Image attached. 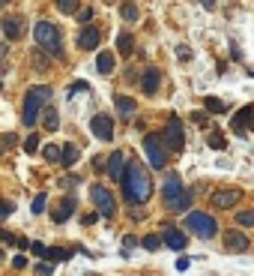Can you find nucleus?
<instances>
[{
    "label": "nucleus",
    "mask_w": 254,
    "mask_h": 276,
    "mask_svg": "<svg viewBox=\"0 0 254 276\" xmlns=\"http://www.w3.org/2000/svg\"><path fill=\"white\" fill-rule=\"evenodd\" d=\"M150 195H153V183L144 174L141 162H129L126 171H123V198H126L129 204L138 207V204H147Z\"/></svg>",
    "instance_id": "1"
},
{
    "label": "nucleus",
    "mask_w": 254,
    "mask_h": 276,
    "mask_svg": "<svg viewBox=\"0 0 254 276\" xmlns=\"http://www.w3.org/2000/svg\"><path fill=\"white\" fill-rule=\"evenodd\" d=\"M48 99H51V87L48 84H33L24 96V126H36L39 120V111L48 108Z\"/></svg>",
    "instance_id": "2"
},
{
    "label": "nucleus",
    "mask_w": 254,
    "mask_h": 276,
    "mask_svg": "<svg viewBox=\"0 0 254 276\" xmlns=\"http://www.w3.org/2000/svg\"><path fill=\"white\" fill-rule=\"evenodd\" d=\"M186 228H189L191 234H197V237L209 240V237H216V234H219V219H216V216H209L206 210H189V213H186Z\"/></svg>",
    "instance_id": "3"
},
{
    "label": "nucleus",
    "mask_w": 254,
    "mask_h": 276,
    "mask_svg": "<svg viewBox=\"0 0 254 276\" xmlns=\"http://www.w3.org/2000/svg\"><path fill=\"white\" fill-rule=\"evenodd\" d=\"M33 36H36V45L39 48H48L54 57H63V42H60V30L51 24V21H36L33 27Z\"/></svg>",
    "instance_id": "4"
},
{
    "label": "nucleus",
    "mask_w": 254,
    "mask_h": 276,
    "mask_svg": "<svg viewBox=\"0 0 254 276\" xmlns=\"http://www.w3.org/2000/svg\"><path fill=\"white\" fill-rule=\"evenodd\" d=\"M144 153L150 156L153 168H164L167 165V147H164V138L159 132H147L144 135Z\"/></svg>",
    "instance_id": "5"
},
{
    "label": "nucleus",
    "mask_w": 254,
    "mask_h": 276,
    "mask_svg": "<svg viewBox=\"0 0 254 276\" xmlns=\"http://www.w3.org/2000/svg\"><path fill=\"white\" fill-rule=\"evenodd\" d=\"M90 198H93V204H96V213H99V216H105V219H111V216L117 213V201H114V195H111V189H105V186H93V189H90Z\"/></svg>",
    "instance_id": "6"
},
{
    "label": "nucleus",
    "mask_w": 254,
    "mask_h": 276,
    "mask_svg": "<svg viewBox=\"0 0 254 276\" xmlns=\"http://www.w3.org/2000/svg\"><path fill=\"white\" fill-rule=\"evenodd\" d=\"M161 138H164V147H171L174 153H180V150L186 147V135H183V123H180V117H171V120H167V126H164Z\"/></svg>",
    "instance_id": "7"
},
{
    "label": "nucleus",
    "mask_w": 254,
    "mask_h": 276,
    "mask_svg": "<svg viewBox=\"0 0 254 276\" xmlns=\"http://www.w3.org/2000/svg\"><path fill=\"white\" fill-rule=\"evenodd\" d=\"M161 195H164V204H177L183 195H186V186H183V180H180V174H167V180H164V186H161Z\"/></svg>",
    "instance_id": "8"
},
{
    "label": "nucleus",
    "mask_w": 254,
    "mask_h": 276,
    "mask_svg": "<svg viewBox=\"0 0 254 276\" xmlns=\"http://www.w3.org/2000/svg\"><path fill=\"white\" fill-rule=\"evenodd\" d=\"M230 129H233L236 135H245L248 129H254V105H245V108H239V111L233 114Z\"/></svg>",
    "instance_id": "9"
},
{
    "label": "nucleus",
    "mask_w": 254,
    "mask_h": 276,
    "mask_svg": "<svg viewBox=\"0 0 254 276\" xmlns=\"http://www.w3.org/2000/svg\"><path fill=\"white\" fill-rule=\"evenodd\" d=\"M90 132H93L99 141H111V138H114V120H111L108 114H96L93 120H90Z\"/></svg>",
    "instance_id": "10"
},
{
    "label": "nucleus",
    "mask_w": 254,
    "mask_h": 276,
    "mask_svg": "<svg viewBox=\"0 0 254 276\" xmlns=\"http://www.w3.org/2000/svg\"><path fill=\"white\" fill-rule=\"evenodd\" d=\"M239 198H242V192L239 189H219V192H213V207L216 210H230L233 204H239Z\"/></svg>",
    "instance_id": "11"
},
{
    "label": "nucleus",
    "mask_w": 254,
    "mask_h": 276,
    "mask_svg": "<svg viewBox=\"0 0 254 276\" xmlns=\"http://www.w3.org/2000/svg\"><path fill=\"white\" fill-rule=\"evenodd\" d=\"M161 243H167L171 249H177V252H183L186 249V243H189V237L183 234V231H177L167 219H164V234H161Z\"/></svg>",
    "instance_id": "12"
},
{
    "label": "nucleus",
    "mask_w": 254,
    "mask_h": 276,
    "mask_svg": "<svg viewBox=\"0 0 254 276\" xmlns=\"http://www.w3.org/2000/svg\"><path fill=\"white\" fill-rule=\"evenodd\" d=\"M123 171H126V156H123L120 150H114V153L108 156V162H105V174H108L111 180H123Z\"/></svg>",
    "instance_id": "13"
},
{
    "label": "nucleus",
    "mask_w": 254,
    "mask_h": 276,
    "mask_svg": "<svg viewBox=\"0 0 254 276\" xmlns=\"http://www.w3.org/2000/svg\"><path fill=\"white\" fill-rule=\"evenodd\" d=\"M248 246H251V240H248L242 231H236V228L224 234V249H227V252H248Z\"/></svg>",
    "instance_id": "14"
},
{
    "label": "nucleus",
    "mask_w": 254,
    "mask_h": 276,
    "mask_svg": "<svg viewBox=\"0 0 254 276\" xmlns=\"http://www.w3.org/2000/svg\"><path fill=\"white\" fill-rule=\"evenodd\" d=\"M99 42H102V30H96V27H84V30L78 33V45H81L84 51H96Z\"/></svg>",
    "instance_id": "15"
},
{
    "label": "nucleus",
    "mask_w": 254,
    "mask_h": 276,
    "mask_svg": "<svg viewBox=\"0 0 254 276\" xmlns=\"http://www.w3.org/2000/svg\"><path fill=\"white\" fill-rule=\"evenodd\" d=\"M75 207H78V201H75L72 195H63V201H60V207H57V210L51 213V219H54L57 225H63L66 219H69V216L75 213Z\"/></svg>",
    "instance_id": "16"
},
{
    "label": "nucleus",
    "mask_w": 254,
    "mask_h": 276,
    "mask_svg": "<svg viewBox=\"0 0 254 276\" xmlns=\"http://www.w3.org/2000/svg\"><path fill=\"white\" fill-rule=\"evenodd\" d=\"M159 81H161V72L156 66H147V69H144V78H141L144 93H156V90H159Z\"/></svg>",
    "instance_id": "17"
},
{
    "label": "nucleus",
    "mask_w": 254,
    "mask_h": 276,
    "mask_svg": "<svg viewBox=\"0 0 254 276\" xmlns=\"http://www.w3.org/2000/svg\"><path fill=\"white\" fill-rule=\"evenodd\" d=\"M0 27H3V36L6 39H18V36L24 33V21L21 18H6Z\"/></svg>",
    "instance_id": "18"
},
{
    "label": "nucleus",
    "mask_w": 254,
    "mask_h": 276,
    "mask_svg": "<svg viewBox=\"0 0 254 276\" xmlns=\"http://www.w3.org/2000/svg\"><path fill=\"white\" fill-rule=\"evenodd\" d=\"M78 159H81V150H78L75 144H63V147H60V162H63L66 168H72Z\"/></svg>",
    "instance_id": "19"
},
{
    "label": "nucleus",
    "mask_w": 254,
    "mask_h": 276,
    "mask_svg": "<svg viewBox=\"0 0 254 276\" xmlns=\"http://www.w3.org/2000/svg\"><path fill=\"white\" fill-rule=\"evenodd\" d=\"M114 54L111 51H99V57H96V69H99V75H108L111 69H114Z\"/></svg>",
    "instance_id": "20"
},
{
    "label": "nucleus",
    "mask_w": 254,
    "mask_h": 276,
    "mask_svg": "<svg viewBox=\"0 0 254 276\" xmlns=\"http://www.w3.org/2000/svg\"><path fill=\"white\" fill-rule=\"evenodd\" d=\"M42 126H45L48 132L60 129V117H57V111H54V108H45V114H42Z\"/></svg>",
    "instance_id": "21"
},
{
    "label": "nucleus",
    "mask_w": 254,
    "mask_h": 276,
    "mask_svg": "<svg viewBox=\"0 0 254 276\" xmlns=\"http://www.w3.org/2000/svg\"><path fill=\"white\" fill-rule=\"evenodd\" d=\"M117 51H120V54H132V51H135V39H132V33L117 36Z\"/></svg>",
    "instance_id": "22"
},
{
    "label": "nucleus",
    "mask_w": 254,
    "mask_h": 276,
    "mask_svg": "<svg viewBox=\"0 0 254 276\" xmlns=\"http://www.w3.org/2000/svg\"><path fill=\"white\" fill-rule=\"evenodd\" d=\"M66 258H69V249H63V246H51V249H48V255H45V261H51V264L66 261Z\"/></svg>",
    "instance_id": "23"
},
{
    "label": "nucleus",
    "mask_w": 254,
    "mask_h": 276,
    "mask_svg": "<svg viewBox=\"0 0 254 276\" xmlns=\"http://www.w3.org/2000/svg\"><path fill=\"white\" fill-rule=\"evenodd\" d=\"M114 105H117V111H120V114H132V111L138 108V102H135V99H129V96H117Z\"/></svg>",
    "instance_id": "24"
},
{
    "label": "nucleus",
    "mask_w": 254,
    "mask_h": 276,
    "mask_svg": "<svg viewBox=\"0 0 254 276\" xmlns=\"http://www.w3.org/2000/svg\"><path fill=\"white\" fill-rule=\"evenodd\" d=\"M78 3H81V0H54V6H57L63 15H75V12H78Z\"/></svg>",
    "instance_id": "25"
},
{
    "label": "nucleus",
    "mask_w": 254,
    "mask_h": 276,
    "mask_svg": "<svg viewBox=\"0 0 254 276\" xmlns=\"http://www.w3.org/2000/svg\"><path fill=\"white\" fill-rule=\"evenodd\" d=\"M191 201H194V192H189V189H186V195H183L177 204H171L167 210H174V213H183V210H189V207H191Z\"/></svg>",
    "instance_id": "26"
},
{
    "label": "nucleus",
    "mask_w": 254,
    "mask_h": 276,
    "mask_svg": "<svg viewBox=\"0 0 254 276\" xmlns=\"http://www.w3.org/2000/svg\"><path fill=\"white\" fill-rule=\"evenodd\" d=\"M236 225L239 228H254V210H239L236 213Z\"/></svg>",
    "instance_id": "27"
},
{
    "label": "nucleus",
    "mask_w": 254,
    "mask_h": 276,
    "mask_svg": "<svg viewBox=\"0 0 254 276\" xmlns=\"http://www.w3.org/2000/svg\"><path fill=\"white\" fill-rule=\"evenodd\" d=\"M141 246H144L147 252H156V249H161V237L159 234H147V237L141 240Z\"/></svg>",
    "instance_id": "28"
},
{
    "label": "nucleus",
    "mask_w": 254,
    "mask_h": 276,
    "mask_svg": "<svg viewBox=\"0 0 254 276\" xmlns=\"http://www.w3.org/2000/svg\"><path fill=\"white\" fill-rule=\"evenodd\" d=\"M120 15H123L126 21H138V15H141V12H138V6H135V3H123V6H120Z\"/></svg>",
    "instance_id": "29"
},
{
    "label": "nucleus",
    "mask_w": 254,
    "mask_h": 276,
    "mask_svg": "<svg viewBox=\"0 0 254 276\" xmlns=\"http://www.w3.org/2000/svg\"><path fill=\"white\" fill-rule=\"evenodd\" d=\"M42 156H45V162H57V159H60V144H48V147L42 150Z\"/></svg>",
    "instance_id": "30"
},
{
    "label": "nucleus",
    "mask_w": 254,
    "mask_h": 276,
    "mask_svg": "<svg viewBox=\"0 0 254 276\" xmlns=\"http://www.w3.org/2000/svg\"><path fill=\"white\" fill-rule=\"evenodd\" d=\"M203 105H206V111H213V114H222V111H224V102H219L216 96H206Z\"/></svg>",
    "instance_id": "31"
},
{
    "label": "nucleus",
    "mask_w": 254,
    "mask_h": 276,
    "mask_svg": "<svg viewBox=\"0 0 254 276\" xmlns=\"http://www.w3.org/2000/svg\"><path fill=\"white\" fill-rule=\"evenodd\" d=\"M30 252L36 255V258H45L48 255V249H45V243H39V240H30Z\"/></svg>",
    "instance_id": "32"
},
{
    "label": "nucleus",
    "mask_w": 254,
    "mask_h": 276,
    "mask_svg": "<svg viewBox=\"0 0 254 276\" xmlns=\"http://www.w3.org/2000/svg\"><path fill=\"white\" fill-rule=\"evenodd\" d=\"M36 150H39V135L33 132V135L24 141V153H36Z\"/></svg>",
    "instance_id": "33"
},
{
    "label": "nucleus",
    "mask_w": 254,
    "mask_h": 276,
    "mask_svg": "<svg viewBox=\"0 0 254 276\" xmlns=\"http://www.w3.org/2000/svg\"><path fill=\"white\" fill-rule=\"evenodd\" d=\"M36 273L39 276H51L54 273V264H51V261H39V264H36Z\"/></svg>",
    "instance_id": "34"
},
{
    "label": "nucleus",
    "mask_w": 254,
    "mask_h": 276,
    "mask_svg": "<svg viewBox=\"0 0 254 276\" xmlns=\"http://www.w3.org/2000/svg\"><path fill=\"white\" fill-rule=\"evenodd\" d=\"M30 210H33V213H36V216H39V213H42V210H45V195H42V192H39V195H36V198H33Z\"/></svg>",
    "instance_id": "35"
},
{
    "label": "nucleus",
    "mask_w": 254,
    "mask_h": 276,
    "mask_svg": "<svg viewBox=\"0 0 254 276\" xmlns=\"http://www.w3.org/2000/svg\"><path fill=\"white\" fill-rule=\"evenodd\" d=\"M209 147H216V150H224V135H222V132H213V135H209Z\"/></svg>",
    "instance_id": "36"
},
{
    "label": "nucleus",
    "mask_w": 254,
    "mask_h": 276,
    "mask_svg": "<svg viewBox=\"0 0 254 276\" xmlns=\"http://www.w3.org/2000/svg\"><path fill=\"white\" fill-rule=\"evenodd\" d=\"M12 267H15V270H24V267H30L27 255H15V258H12Z\"/></svg>",
    "instance_id": "37"
},
{
    "label": "nucleus",
    "mask_w": 254,
    "mask_h": 276,
    "mask_svg": "<svg viewBox=\"0 0 254 276\" xmlns=\"http://www.w3.org/2000/svg\"><path fill=\"white\" fill-rule=\"evenodd\" d=\"M0 240H3V243H12V246H15V243H18V237H15L12 231H6V228H0Z\"/></svg>",
    "instance_id": "38"
},
{
    "label": "nucleus",
    "mask_w": 254,
    "mask_h": 276,
    "mask_svg": "<svg viewBox=\"0 0 254 276\" xmlns=\"http://www.w3.org/2000/svg\"><path fill=\"white\" fill-rule=\"evenodd\" d=\"M12 210H15L12 201H0V216H12Z\"/></svg>",
    "instance_id": "39"
},
{
    "label": "nucleus",
    "mask_w": 254,
    "mask_h": 276,
    "mask_svg": "<svg viewBox=\"0 0 254 276\" xmlns=\"http://www.w3.org/2000/svg\"><path fill=\"white\" fill-rule=\"evenodd\" d=\"M78 18H81V21H90V18H93V9H90V6H87V9H81V12H78Z\"/></svg>",
    "instance_id": "40"
},
{
    "label": "nucleus",
    "mask_w": 254,
    "mask_h": 276,
    "mask_svg": "<svg viewBox=\"0 0 254 276\" xmlns=\"http://www.w3.org/2000/svg\"><path fill=\"white\" fill-rule=\"evenodd\" d=\"M177 57H180V60H189V48H186V45H180V48H177Z\"/></svg>",
    "instance_id": "41"
},
{
    "label": "nucleus",
    "mask_w": 254,
    "mask_h": 276,
    "mask_svg": "<svg viewBox=\"0 0 254 276\" xmlns=\"http://www.w3.org/2000/svg\"><path fill=\"white\" fill-rule=\"evenodd\" d=\"M189 258H186V255H183V258H180V261H177V270H189Z\"/></svg>",
    "instance_id": "42"
},
{
    "label": "nucleus",
    "mask_w": 254,
    "mask_h": 276,
    "mask_svg": "<svg viewBox=\"0 0 254 276\" xmlns=\"http://www.w3.org/2000/svg\"><path fill=\"white\" fill-rule=\"evenodd\" d=\"M15 246H18V249H30V240H27V237H18V243H15Z\"/></svg>",
    "instance_id": "43"
},
{
    "label": "nucleus",
    "mask_w": 254,
    "mask_h": 276,
    "mask_svg": "<svg viewBox=\"0 0 254 276\" xmlns=\"http://www.w3.org/2000/svg\"><path fill=\"white\" fill-rule=\"evenodd\" d=\"M123 243H126V246H138V237H132V234H126V237H123Z\"/></svg>",
    "instance_id": "44"
},
{
    "label": "nucleus",
    "mask_w": 254,
    "mask_h": 276,
    "mask_svg": "<svg viewBox=\"0 0 254 276\" xmlns=\"http://www.w3.org/2000/svg\"><path fill=\"white\" fill-rule=\"evenodd\" d=\"M96 219H99V213H87V216H84V222H87V225H93Z\"/></svg>",
    "instance_id": "45"
},
{
    "label": "nucleus",
    "mask_w": 254,
    "mask_h": 276,
    "mask_svg": "<svg viewBox=\"0 0 254 276\" xmlns=\"http://www.w3.org/2000/svg\"><path fill=\"white\" fill-rule=\"evenodd\" d=\"M15 141H18V138L12 135V132H6V135H3V144H15Z\"/></svg>",
    "instance_id": "46"
},
{
    "label": "nucleus",
    "mask_w": 254,
    "mask_h": 276,
    "mask_svg": "<svg viewBox=\"0 0 254 276\" xmlns=\"http://www.w3.org/2000/svg\"><path fill=\"white\" fill-rule=\"evenodd\" d=\"M203 6H209V9H213V6H216V3H213V0H203Z\"/></svg>",
    "instance_id": "47"
},
{
    "label": "nucleus",
    "mask_w": 254,
    "mask_h": 276,
    "mask_svg": "<svg viewBox=\"0 0 254 276\" xmlns=\"http://www.w3.org/2000/svg\"><path fill=\"white\" fill-rule=\"evenodd\" d=\"M3 3H6V0H0V6H3Z\"/></svg>",
    "instance_id": "48"
},
{
    "label": "nucleus",
    "mask_w": 254,
    "mask_h": 276,
    "mask_svg": "<svg viewBox=\"0 0 254 276\" xmlns=\"http://www.w3.org/2000/svg\"><path fill=\"white\" fill-rule=\"evenodd\" d=\"M0 90H3V81H0Z\"/></svg>",
    "instance_id": "49"
}]
</instances>
